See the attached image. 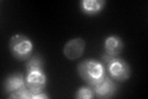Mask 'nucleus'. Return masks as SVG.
<instances>
[{
    "label": "nucleus",
    "instance_id": "obj_1",
    "mask_svg": "<svg viewBox=\"0 0 148 99\" xmlns=\"http://www.w3.org/2000/svg\"><path fill=\"white\" fill-rule=\"evenodd\" d=\"M77 71L79 77L90 87L96 86L106 76V69L104 63L101 61H96L92 58H86L78 64Z\"/></svg>",
    "mask_w": 148,
    "mask_h": 99
},
{
    "label": "nucleus",
    "instance_id": "obj_2",
    "mask_svg": "<svg viewBox=\"0 0 148 99\" xmlns=\"http://www.w3.org/2000/svg\"><path fill=\"white\" fill-rule=\"evenodd\" d=\"M9 50L16 60L25 61L34 55V42L29 36L16 34L12 35L9 41Z\"/></svg>",
    "mask_w": 148,
    "mask_h": 99
},
{
    "label": "nucleus",
    "instance_id": "obj_3",
    "mask_svg": "<svg viewBox=\"0 0 148 99\" xmlns=\"http://www.w3.org/2000/svg\"><path fill=\"white\" fill-rule=\"evenodd\" d=\"M109 76L114 79L115 82H126L131 77V67L125 60L116 57L112 62H110L108 66Z\"/></svg>",
    "mask_w": 148,
    "mask_h": 99
},
{
    "label": "nucleus",
    "instance_id": "obj_4",
    "mask_svg": "<svg viewBox=\"0 0 148 99\" xmlns=\"http://www.w3.org/2000/svg\"><path fill=\"white\" fill-rule=\"evenodd\" d=\"M47 84V76L45 71H31L26 73V87L30 89L32 97L35 94L45 92Z\"/></svg>",
    "mask_w": 148,
    "mask_h": 99
},
{
    "label": "nucleus",
    "instance_id": "obj_5",
    "mask_svg": "<svg viewBox=\"0 0 148 99\" xmlns=\"http://www.w3.org/2000/svg\"><path fill=\"white\" fill-rule=\"evenodd\" d=\"M85 40L82 37H74L68 40L63 46V55L69 61H74L80 58L85 50Z\"/></svg>",
    "mask_w": 148,
    "mask_h": 99
},
{
    "label": "nucleus",
    "instance_id": "obj_6",
    "mask_svg": "<svg viewBox=\"0 0 148 99\" xmlns=\"http://www.w3.org/2000/svg\"><path fill=\"white\" fill-rule=\"evenodd\" d=\"M95 93V97L98 98H111L117 92V84L110 76L106 74L105 78L99 82L96 86L92 87Z\"/></svg>",
    "mask_w": 148,
    "mask_h": 99
},
{
    "label": "nucleus",
    "instance_id": "obj_7",
    "mask_svg": "<svg viewBox=\"0 0 148 99\" xmlns=\"http://www.w3.org/2000/svg\"><path fill=\"white\" fill-rule=\"evenodd\" d=\"M4 92L6 94H10L15 91L26 87V76L24 73H11L4 79L3 82Z\"/></svg>",
    "mask_w": 148,
    "mask_h": 99
},
{
    "label": "nucleus",
    "instance_id": "obj_8",
    "mask_svg": "<svg viewBox=\"0 0 148 99\" xmlns=\"http://www.w3.org/2000/svg\"><path fill=\"white\" fill-rule=\"evenodd\" d=\"M123 47L125 42L117 35H110L104 40V52L109 55L120 56L123 51Z\"/></svg>",
    "mask_w": 148,
    "mask_h": 99
},
{
    "label": "nucleus",
    "instance_id": "obj_9",
    "mask_svg": "<svg viewBox=\"0 0 148 99\" xmlns=\"http://www.w3.org/2000/svg\"><path fill=\"white\" fill-rule=\"evenodd\" d=\"M106 5L105 0H82L80 1V10L82 12L89 16L98 15L104 10Z\"/></svg>",
    "mask_w": 148,
    "mask_h": 99
},
{
    "label": "nucleus",
    "instance_id": "obj_10",
    "mask_svg": "<svg viewBox=\"0 0 148 99\" xmlns=\"http://www.w3.org/2000/svg\"><path fill=\"white\" fill-rule=\"evenodd\" d=\"M43 67H45V60L38 53L32 55L25 63L26 73L31 72V71H43Z\"/></svg>",
    "mask_w": 148,
    "mask_h": 99
},
{
    "label": "nucleus",
    "instance_id": "obj_11",
    "mask_svg": "<svg viewBox=\"0 0 148 99\" xmlns=\"http://www.w3.org/2000/svg\"><path fill=\"white\" fill-rule=\"evenodd\" d=\"M74 97L77 99H91L92 97H95L94 89L90 86H83L77 89V92L74 93Z\"/></svg>",
    "mask_w": 148,
    "mask_h": 99
},
{
    "label": "nucleus",
    "instance_id": "obj_12",
    "mask_svg": "<svg viewBox=\"0 0 148 99\" xmlns=\"http://www.w3.org/2000/svg\"><path fill=\"white\" fill-rule=\"evenodd\" d=\"M8 96L11 99H32V94L27 87H24V88L18 89V91H15L10 94H8Z\"/></svg>",
    "mask_w": 148,
    "mask_h": 99
},
{
    "label": "nucleus",
    "instance_id": "obj_13",
    "mask_svg": "<svg viewBox=\"0 0 148 99\" xmlns=\"http://www.w3.org/2000/svg\"><path fill=\"white\" fill-rule=\"evenodd\" d=\"M48 98H49V96H48V94H46L45 92L38 93V94H35V96L32 97V99H48Z\"/></svg>",
    "mask_w": 148,
    "mask_h": 99
}]
</instances>
